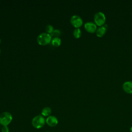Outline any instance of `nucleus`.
I'll return each mask as SVG.
<instances>
[{"mask_svg":"<svg viewBox=\"0 0 132 132\" xmlns=\"http://www.w3.org/2000/svg\"><path fill=\"white\" fill-rule=\"evenodd\" d=\"M52 37L50 34L46 32H42L37 37V42L40 45H46L50 44L52 41Z\"/></svg>","mask_w":132,"mask_h":132,"instance_id":"nucleus-1","label":"nucleus"},{"mask_svg":"<svg viewBox=\"0 0 132 132\" xmlns=\"http://www.w3.org/2000/svg\"><path fill=\"white\" fill-rule=\"evenodd\" d=\"M45 123V120L42 115H37L33 118L31 124L34 127L39 129L44 126Z\"/></svg>","mask_w":132,"mask_h":132,"instance_id":"nucleus-2","label":"nucleus"},{"mask_svg":"<svg viewBox=\"0 0 132 132\" xmlns=\"http://www.w3.org/2000/svg\"><path fill=\"white\" fill-rule=\"evenodd\" d=\"M12 120V114L7 111L0 114V124L3 126H8Z\"/></svg>","mask_w":132,"mask_h":132,"instance_id":"nucleus-3","label":"nucleus"},{"mask_svg":"<svg viewBox=\"0 0 132 132\" xmlns=\"http://www.w3.org/2000/svg\"><path fill=\"white\" fill-rule=\"evenodd\" d=\"M94 21L95 24L98 26L104 25L106 21L105 14L101 11L96 12L94 15Z\"/></svg>","mask_w":132,"mask_h":132,"instance_id":"nucleus-4","label":"nucleus"},{"mask_svg":"<svg viewBox=\"0 0 132 132\" xmlns=\"http://www.w3.org/2000/svg\"><path fill=\"white\" fill-rule=\"evenodd\" d=\"M70 22L72 25L76 28H79L83 24L82 19L81 18L80 16L77 15H74L72 16L70 19Z\"/></svg>","mask_w":132,"mask_h":132,"instance_id":"nucleus-5","label":"nucleus"},{"mask_svg":"<svg viewBox=\"0 0 132 132\" xmlns=\"http://www.w3.org/2000/svg\"><path fill=\"white\" fill-rule=\"evenodd\" d=\"M85 29L90 33H93L97 29V26L95 23L92 22H87L84 25Z\"/></svg>","mask_w":132,"mask_h":132,"instance_id":"nucleus-6","label":"nucleus"},{"mask_svg":"<svg viewBox=\"0 0 132 132\" xmlns=\"http://www.w3.org/2000/svg\"><path fill=\"white\" fill-rule=\"evenodd\" d=\"M45 123L50 127H55L58 123L57 118L54 116H50L45 120Z\"/></svg>","mask_w":132,"mask_h":132,"instance_id":"nucleus-7","label":"nucleus"},{"mask_svg":"<svg viewBox=\"0 0 132 132\" xmlns=\"http://www.w3.org/2000/svg\"><path fill=\"white\" fill-rule=\"evenodd\" d=\"M123 89L125 92L129 94H132V81H127L122 85Z\"/></svg>","mask_w":132,"mask_h":132,"instance_id":"nucleus-8","label":"nucleus"},{"mask_svg":"<svg viewBox=\"0 0 132 132\" xmlns=\"http://www.w3.org/2000/svg\"><path fill=\"white\" fill-rule=\"evenodd\" d=\"M107 25L104 24V25L99 26L98 28H97V29L96 30V35L98 37H102L105 35Z\"/></svg>","mask_w":132,"mask_h":132,"instance_id":"nucleus-9","label":"nucleus"},{"mask_svg":"<svg viewBox=\"0 0 132 132\" xmlns=\"http://www.w3.org/2000/svg\"><path fill=\"white\" fill-rule=\"evenodd\" d=\"M51 43L53 46L58 47L61 45V39L59 37H55L52 38Z\"/></svg>","mask_w":132,"mask_h":132,"instance_id":"nucleus-10","label":"nucleus"},{"mask_svg":"<svg viewBox=\"0 0 132 132\" xmlns=\"http://www.w3.org/2000/svg\"><path fill=\"white\" fill-rule=\"evenodd\" d=\"M52 113V110L49 107H45L42 109L41 114L43 117H48Z\"/></svg>","mask_w":132,"mask_h":132,"instance_id":"nucleus-11","label":"nucleus"},{"mask_svg":"<svg viewBox=\"0 0 132 132\" xmlns=\"http://www.w3.org/2000/svg\"><path fill=\"white\" fill-rule=\"evenodd\" d=\"M73 36L75 38L78 39L80 37V36L81 35V31L80 29V28H75L73 31Z\"/></svg>","mask_w":132,"mask_h":132,"instance_id":"nucleus-12","label":"nucleus"},{"mask_svg":"<svg viewBox=\"0 0 132 132\" xmlns=\"http://www.w3.org/2000/svg\"><path fill=\"white\" fill-rule=\"evenodd\" d=\"M52 37H59L61 35V31L59 29H55L54 31L50 34Z\"/></svg>","mask_w":132,"mask_h":132,"instance_id":"nucleus-13","label":"nucleus"},{"mask_svg":"<svg viewBox=\"0 0 132 132\" xmlns=\"http://www.w3.org/2000/svg\"><path fill=\"white\" fill-rule=\"evenodd\" d=\"M54 28L53 26L51 25H47L45 27V30L46 33L51 34L53 31H54Z\"/></svg>","mask_w":132,"mask_h":132,"instance_id":"nucleus-14","label":"nucleus"},{"mask_svg":"<svg viewBox=\"0 0 132 132\" xmlns=\"http://www.w3.org/2000/svg\"><path fill=\"white\" fill-rule=\"evenodd\" d=\"M1 132H9V129L7 126H3L1 128Z\"/></svg>","mask_w":132,"mask_h":132,"instance_id":"nucleus-15","label":"nucleus"},{"mask_svg":"<svg viewBox=\"0 0 132 132\" xmlns=\"http://www.w3.org/2000/svg\"><path fill=\"white\" fill-rule=\"evenodd\" d=\"M130 132H132V126L130 127Z\"/></svg>","mask_w":132,"mask_h":132,"instance_id":"nucleus-16","label":"nucleus"},{"mask_svg":"<svg viewBox=\"0 0 132 132\" xmlns=\"http://www.w3.org/2000/svg\"><path fill=\"white\" fill-rule=\"evenodd\" d=\"M1 125V124H0ZM0 129H1V125H0Z\"/></svg>","mask_w":132,"mask_h":132,"instance_id":"nucleus-17","label":"nucleus"},{"mask_svg":"<svg viewBox=\"0 0 132 132\" xmlns=\"http://www.w3.org/2000/svg\"><path fill=\"white\" fill-rule=\"evenodd\" d=\"M0 54H1V50H0Z\"/></svg>","mask_w":132,"mask_h":132,"instance_id":"nucleus-18","label":"nucleus"},{"mask_svg":"<svg viewBox=\"0 0 132 132\" xmlns=\"http://www.w3.org/2000/svg\"><path fill=\"white\" fill-rule=\"evenodd\" d=\"M0 43H1V39H0Z\"/></svg>","mask_w":132,"mask_h":132,"instance_id":"nucleus-19","label":"nucleus"},{"mask_svg":"<svg viewBox=\"0 0 132 132\" xmlns=\"http://www.w3.org/2000/svg\"><path fill=\"white\" fill-rule=\"evenodd\" d=\"M46 132H49V131H46Z\"/></svg>","mask_w":132,"mask_h":132,"instance_id":"nucleus-20","label":"nucleus"}]
</instances>
